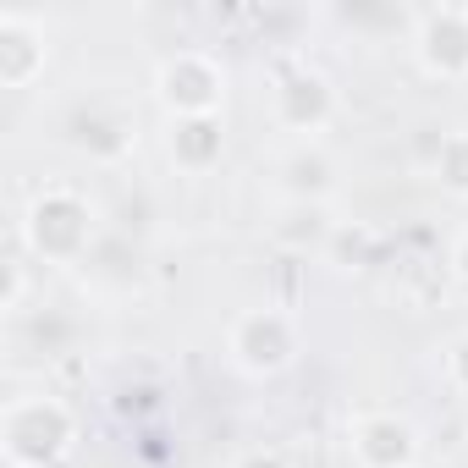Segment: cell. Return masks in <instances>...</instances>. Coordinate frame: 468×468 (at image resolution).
I'll return each mask as SVG.
<instances>
[{
  "label": "cell",
  "instance_id": "1",
  "mask_svg": "<svg viewBox=\"0 0 468 468\" xmlns=\"http://www.w3.org/2000/svg\"><path fill=\"white\" fill-rule=\"evenodd\" d=\"M78 424L72 408L45 397V391H23L6 402L0 413V452H6V468H50L67 457Z\"/></svg>",
  "mask_w": 468,
  "mask_h": 468
},
{
  "label": "cell",
  "instance_id": "2",
  "mask_svg": "<svg viewBox=\"0 0 468 468\" xmlns=\"http://www.w3.org/2000/svg\"><path fill=\"white\" fill-rule=\"evenodd\" d=\"M89 231H94V215L72 187H39L23 209V243L34 260H78Z\"/></svg>",
  "mask_w": 468,
  "mask_h": 468
},
{
  "label": "cell",
  "instance_id": "3",
  "mask_svg": "<svg viewBox=\"0 0 468 468\" xmlns=\"http://www.w3.org/2000/svg\"><path fill=\"white\" fill-rule=\"evenodd\" d=\"M45 72V28L23 12H0V83L28 89Z\"/></svg>",
  "mask_w": 468,
  "mask_h": 468
}]
</instances>
